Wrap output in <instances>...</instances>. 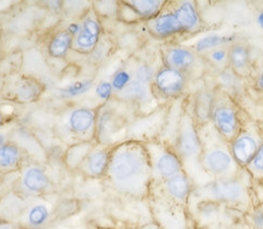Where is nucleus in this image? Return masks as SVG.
<instances>
[{
  "mask_svg": "<svg viewBox=\"0 0 263 229\" xmlns=\"http://www.w3.org/2000/svg\"><path fill=\"white\" fill-rule=\"evenodd\" d=\"M205 168L215 176H225L234 167V158L232 154L221 148H214L209 151L203 158Z\"/></svg>",
  "mask_w": 263,
  "mask_h": 229,
  "instance_id": "obj_13",
  "label": "nucleus"
},
{
  "mask_svg": "<svg viewBox=\"0 0 263 229\" xmlns=\"http://www.w3.org/2000/svg\"><path fill=\"white\" fill-rule=\"evenodd\" d=\"M248 166L250 167V169L253 173L263 175V144L260 145L258 153L256 154L255 157H253V160Z\"/></svg>",
  "mask_w": 263,
  "mask_h": 229,
  "instance_id": "obj_29",
  "label": "nucleus"
},
{
  "mask_svg": "<svg viewBox=\"0 0 263 229\" xmlns=\"http://www.w3.org/2000/svg\"><path fill=\"white\" fill-rule=\"evenodd\" d=\"M154 87L165 98H177L186 86V78L182 71L165 67L159 70L154 77Z\"/></svg>",
  "mask_w": 263,
  "mask_h": 229,
  "instance_id": "obj_7",
  "label": "nucleus"
},
{
  "mask_svg": "<svg viewBox=\"0 0 263 229\" xmlns=\"http://www.w3.org/2000/svg\"><path fill=\"white\" fill-rule=\"evenodd\" d=\"M4 143H6V142H5V136L0 133V145L4 144Z\"/></svg>",
  "mask_w": 263,
  "mask_h": 229,
  "instance_id": "obj_36",
  "label": "nucleus"
},
{
  "mask_svg": "<svg viewBox=\"0 0 263 229\" xmlns=\"http://www.w3.org/2000/svg\"><path fill=\"white\" fill-rule=\"evenodd\" d=\"M200 17L196 6L181 3L170 12H161L154 19L147 21V28L156 37L166 39L183 32H191L199 28Z\"/></svg>",
  "mask_w": 263,
  "mask_h": 229,
  "instance_id": "obj_2",
  "label": "nucleus"
},
{
  "mask_svg": "<svg viewBox=\"0 0 263 229\" xmlns=\"http://www.w3.org/2000/svg\"><path fill=\"white\" fill-rule=\"evenodd\" d=\"M28 204L29 199L16 191L7 193L0 199V222L20 225Z\"/></svg>",
  "mask_w": 263,
  "mask_h": 229,
  "instance_id": "obj_10",
  "label": "nucleus"
},
{
  "mask_svg": "<svg viewBox=\"0 0 263 229\" xmlns=\"http://www.w3.org/2000/svg\"><path fill=\"white\" fill-rule=\"evenodd\" d=\"M164 188L167 195L175 201L185 202L190 193V181L187 175L181 171L164 181Z\"/></svg>",
  "mask_w": 263,
  "mask_h": 229,
  "instance_id": "obj_18",
  "label": "nucleus"
},
{
  "mask_svg": "<svg viewBox=\"0 0 263 229\" xmlns=\"http://www.w3.org/2000/svg\"><path fill=\"white\" fill-rule=\"evenodd\" d=\"M51 213L52 208L48 202L40 198L31 199L20 225L26 229H41L48 224Z\"/></svg>",
  "mask_w": 263,
  "mask_h": 229,
  "instance_id": "obj_11",
  "label": "nucleus"
},
{
  "mask_svg": "<svg viewBox=\"0 0 263 229\" xmlns=\"http://www.w3.org/2000/svg\"><path fill=\"white\" fill-rule=\"evenodd\" d=\"M154 70L148 65H139L135 70V80L144 84H150L155 77Z\"/></svg>",
  "mask_w": 263,
  "mask_h": 229,
  "instance_id": "obj_27",
  "label": "nucleus"
},
{
  "mask_svg": "<svg viewBox=\"0 0 263 229\" xmlns=\"http://www.w3.org/2000/svg\"><path fill=\"white\" fill-rule=\"evenodd\" d=\"M146 148L150 154L153 177L165 181L182 171V164L176 153L156 145L146 146Z\"/></svg>",
  "mask_w": 263,
  "mask_h": 229,
  "instance_id": "obj_5",
  "label": "nucleus"
},
{
  "mask_svg": "<svg viewBox=\"0 0 263 229\" xmlns=\"http://www.w3.org/2000/svg\"><path fill=\"white\" fill-rule=\"evenodd\" d=\"M73 36L67 30L59 31L52 35L48 43V54L52 58H64L72 49Z\"/></svg>",
  "mask_w": 263,
  "mask_h": 229,
  "instance_id": "obj_21",
  "label": "nucleus"
},
{
  "mask_svg": "<svg viewBox=\"0 0 263 229\" xmlns=\"http://www.w3.org/2000/svg\"><path fill=\"white\" fill-rule=\"evenodd\" d=\"M258 87L260 90H263V72L260 74L258 79Z\"/></svg>",
  "mask_w": 263,
  "mask_h": 229,
  "instance_id": "obj_33",
  "label": "nucleus"
},
{
  "mask_svg": "<svg viewBox=\"0 0 263 229\" xmlns=\"http://www.w3.org/2000/svg\"><path fill=\"white\" fill-rule=\"evenodd\" d=\"M102 26L95 10L87 12L80 23V30L73 37L72 49L79 54H91L98 47Z\"/></svg>",
  "mask_w": 263,
  "mask_h": 229,
  "instance_id": "obj_4",
  "label": "nucleus"
},
{
  "mask_svg": "<svg viewBox=\"0 0 263 229\" xmlns=\"http://www.w3.org/2000/svg\"><path fill=\"white\" fill-rule=\"evenodd\" d=\"M66 125L71 133L80 137L81 141H91L95 132L96 110L78 107L68 113Z\"/></svg>",
  "mask_w": 263,
  "mask_h": 229,
  "instance_id": "obj_6",
  "label": "nucleus"
},
{
  "mask_svg": "<svg viewBox=\"0 0 263 229\" xmlns=\"http://www.w3.org/2000/svg\"><path fill=\"white\" fill-rule=\"evenodd\" d=\"M226 58H229V52L226 51V49L218 48V49H214L210 52V59L214 61L215 64L224 63Z\"/></svg>",
  "mask_w": 263,
  "mask_h": 229,
  "instance_id": "obj_31",
  "label": "nucleus"
},
{
  "mask_svg": "<svg viewBox=\"0 0 263 229\" xmlns=\"http://www.w3.org/2000/svg\"><path fill=\"white\" fill-rule=\"evenodd\" d=\"M43 92V86L35 80H26L17 87L16 96L19 101L28 103L37 100Z\"/></svg>",
  "mask_w": 263,
  "mask_h": 229,
  "instance_id": "obj_24",
  "label": "nucleus"
},
{
  "mask_svg": "<svg viewBox=\"0 0 263 229\" xmlns=\"http://www.w3.org/2000/svg\"><path fill=\"white\" fill-rule=\"evenodd\" d=\"M214 125L226 138H234L238 130V119L236 112L230 107H220L213 115Z\"/></svg>",
  "mask_w": 263,
  "mask_h": 229,
  "instance_id": "obj_16",
  "label": "nucleus"
},
{
  "mask_svg": "<svg viewBox=\"0 0 263 229\" xmlns=\"http://www.w3.org/2000/svg\"><path fill=\"white\" fill-rule=\"evenodd\" d=\"M117 96L120 100L141 103L147 101L150 98V89L147 84L133 80L124 90L117 93Z\"/></svg>",
  "mask_w": 263,
  "mask_h": 229,
  "instance_id": "obj_22",
  "label": "nucleus"
},
{
  "mask_svg": "<svg viewBox=\"0 0 263 229\" xmlns=\"http://www.w3.org/2000/svg\"><path fill=\"white\" fill-rule=\"evenodd\" d=\"M201 149L200 140L191 122L185 121L178 141V152L183 158H191L199 154Z\"/></svg>",
  "mask_w": 263,
  "mask_h": 229,
  "instance_id": "obj_14",
  "label": "nucleus"
},
{
  "mask_svg": "<svg viewBox=\"0 0 263 229\" xmlns=\"http://www.w3.org/2000/svg\"><path fill=\"white\" fill-rule=\"evenodd\" d=\"M131 81L133 80H131V77L127 71L117 72L116 75L112 79V83H111L112 89H115L118 92H120L121 90H124Z\"/></svg>",
  "mask_w": 263,
  "mask_h": 229,
  "instance_id": "obj_28",
  "label": "nucleus"
},
{
  "mask_svg": "<svg viewBox=\"0 0 263 229\" xmlns=\"http://www.w3.org/2000/svg\"><path fill=\"white\" fill-rule=\"evenodd\" d=\"M112 92V85L109 82H101L96 89V94H98L102 100H107Z\"/></svg>",
  "mask_w": 263,
  "mask_h": 229,
  "instance_id": "obj_30",
  "label": "nucleus"
},
{
  "mask_svg": "<svg viewBox=\"0 0 263 229\" xmlns=\"http://www.w3.org/2000/svg\"><path fill=\"white\" fill-rule=\"evenodd\" d=\"M258 141L250 135H242L234 141L232 145V156L240 166H248L259 151Z\"/></svg>",
  "mask_w": 263,
  "mask_h": 229,
  "instance_id": "obj_12",
  "label": "nucleus"
},
{
  "mask_svg": "<svg viewBox=\"0 0 263 229\" xmlns=\"http://www.w3.org/2000/svg\"><path fill=\"white\" fill-rule=\"evenodd\" d=\"M106 177L112 189L120 195L144 199L150 192L153 178L146 145L128 141L114 146Z\"/></svg>",
  "mask_w": 263,
  "mask_h": 229,
  "instance_id": "obj_1",
  "label": "nucleus"
},
{
  "mask_svg": "<svg viewBox=\"0 0 263 229\" xmlns=\"http://www.w3.org/2000/svg\"><path fill=\"white\" fill-rule=\"evenodd\" d=\"M22 162V149L16 144L6 142L0 145V173L8 174L19 170Z\"/></svg>",
  "mask_w": 263,
  "mask_h": 229,
  "instance_id": "obj_15",
  "label": "nucleus"
},
{
  "mask_svg": "<svg viewBox=\"0 0 263 229\" xmlns=\"http://www.w3.org/2000/svg\"><path fill=\"white\" fill-rule=\"evenodd\" d=\"M252 223L256 229H263V211H257L253 213Z\"/></svg>",
  "mask_w": 263,
  "mask_h": 229,
  "instance_id": "obj_32",
  "label": "nucleus"
},
{
  "mask_svg": "<svg viewBox=\"0 0 263 229\" xmlns=\"http://www.w3.org/2000/svg\"><path fill=\"white\" fill-rule=\"evenodd\" d=\"M111 148L104 144L95 145L79 170L90 178H102L106 176Z\"/></svg>",
  "mask_w": 263,
  "mask_h": 229,
  "instance_id": "obj_9",
  "label": "nucleus"
},
{
  "mask_svg": "<svg viewBox=\"0 0 263 229\" xmlns=\"http://www.w3.org/2000/svg\"><path fill=\"white\" fill-rule=\"evenodd\" d=\"M233 41V36H223V35H210V36H205L201 39L196 44V49L198 51H205L213 49L217 46L224 45V44Z\"/></svg>",
  "mask_w": 263,
  "mask_h": 229,
  "instance_id": "obj_25",
  "label": "nucleus"
},
{
  "mask_svg": "<svg viewBox=\"0 0 263 229\" xmlns=\"http://www.w3.org/2000/svg\"><path fill=\"white\" fill-rule=\"evenodd\" d=\"M258 23H259V25L261 26V28L263 29V11L258 16Z\"/></svg>",
  "mask_w": 263,
  "mask_h": 229,
  "instance_id": "obj_34",
  "label": "nucleus"
},
{
  "mask_svg": "<svg viewBox=\"0 0 263 229\" xmlns=\"http://www.w3.org/2000/svg\"><path fill=\"white\" fill-rule=\"evenodd\" d=\"M229 60L235 72L242 73L249 64V52L246 46L235 45L229 51Z\"/></svg>",
  "mask_w": 263,
  "mask_h": 229,
  "instance_id": "obj_23",
  "label": "nucleus"
},
{
  "mask_svg": "<svg viewBox=\"0 0 263 229\" xmlns=\"http://www.w3.org/2000/svg\"><path fill=\"white\" fill-rule=\"evenodd\" d=\"M94 146L95 145L91 141H80V142L69 146L65 154L66 166L71 170L80 169V167L85 161L86 156L90 154Z\"/></svg>",
  "mask_w": 263,
  "mask_h": 229,
  "instance_id": "obj_20",
  "label": "nucleus"
},
{
  "mask_svg": "<svg viewBox=\"0 0 263 229\" xmlns=\"http://www.w3.org/2000/svg\"><path fill=\"white\" fill-rule=\"evenodd\" d=\"M2 125H3V117L2 115H0V127H2Z\"/></svg>",
  "mask_w": 263,
  "mask_h": 229,
  "instance_id": "obj_37",
  "label": "nucleus"
},
{
  "mask_svg": "<svg viewBox=\"0 0 263 229\" xmlns=\"http://www.w3.org/2000/svg\"><path fill=\"white\" fill-rule=\"evenodd\" d=\"M51 188L52 184L46 170L37 164H31L21 170L16 192L26 199H35L46 195Z\"/></svg>",
  "mask_w": 263,
  "mask_h": 229,
  "instance_id": "obj_3",
  "label": "nucleus"
},
{
  "mask_svg": "<svg viewBox=\"0 0 263 229\" xmlns=\"http://www.w3.org/2000/svg\"><path fill=\"white\" fill-rule=\"evenodd\" d=\"M164 60L166 67L182 71L194 65L195 55L187 48L172 47L166 50Z\"/></svg>",
  "mask_w": 263,
  "mask_h": 229,
  "instance_id": "obj_19",
  "label": "nucleus"
},
{
  "mask_svg": "<svg viewBox=\"0 0 263 229\" xmlns=\"http://www.w3.org/2000/svg\"><path fill=\"white\" fill-rule=\"evenodd\" d=\"M93 85L92 80H84V81H77L72 84H69L68 86L64 87V89L60 90V94L64 98L70 99L74 98V96L82 95L89 91Z\"/></svg>",
  "mask_w": 263,
  "mask_h": 229,
  "instance_id": "obj_26",
  "label": "nucleus"
},
{
  "mask_svg": "<svg viewBox=\"0 0 263 229\" xmlns=\"http://www.w3.org/2000/svg\"><path fill=\"white\" fill-rule=\"evenodd\" d=\"M125 5L133 12L136 20L146 19L148 21L161 13L165 3L157 0H133V2L130 0L125 2Z\"/></svg>",
  "mask_w": 263,
  "mask_h": 229,
  "instance_id": "obj_17",
  "label": "nucleus"
},
{
  "mask_svg": "<svg viewBox=\"0 0 263 229\" xmlns=\"http://www.w3.org/2000/svg\"><path fill=\"white\" fill-rule=\"evenodd\" d=\"M204 191L211 199L226 203H237L245 198L242 183L232 178H222L210 183L204 188Z\"/></svg>",
  "mask_w": 263,
  "mask_h": 229,
  "instance_id": "obj_8",
  "label": "nucleus"
},
{
  "mask_svg": "<svg viewBox=\"0 0 263 229\" xmlns=\"http://www.w3.org/2000/svg\"><path fill=\"white\" fill-rule=\"evenodd\" d=\"M141 229H160V228L157 227L156 225H154V224H151V225H146V226L142 227Z\"/></svg>",
  "mask_w": 263,
  "mask_h": 229,
  "instance_id": "obj_35",
  "label": "nucleus"
}]
</instances>
